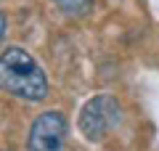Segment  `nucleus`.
I'll return each instance as SVG.
<instances>
[{
	"instance_id": "f257e3e1",
	"label": "nucleus",
	"mask_w": 159,
	"mask_h": 151,
	"mask_svg": "<svg viewBox=\"0 0 159 151\" xmlns=\"http://www.w3.org/2000/svg\"><path fill=\"white\" fill-rule=\"evenodd\" d=\"M0 77L8 95L27 103H40L48 95V77L37 61L19 45H8L0 58Z\"/></svg>"
},
{
	"instance_id": "f03ea898",
	"label": "nucleus",
	"mask_w": 159,
	"mask_h": 151,
	"mask_svg": "<svg viewBox=\"0 0 159 151\" xmlns=\"http://www.w3.org/2000/svg\"><path fill=\"white\" fill-rule=\"evenodd\" d=\"M119 122H122V106L111 95H96L80 109L77 127L85 135V140L96 143V140H103L114 127H119Z\"/></svg>"
},
{
	"instance_id": "7ed1b4c3",
	"label": "nucleus",
	"mask_w": 159,
	"mask_h": 151,
	"mask_svg": "<svg viewBox=\"0 0 159 151\" xmlns=\"http://www.w3.org/2000/svg\"><path fill=\"white\" fill-rule=\"evenodd\" d=\"M66 140V117L61 112H43L27 135V151H61Z\"/></svg>"
},
{
	"instance_id": "20e7f679",
	"label": "nucleus",
	"mask_w": 159,
	"mask_h": 151,
	"mask_svg": "<svg viewBox=\"0 0 159 151\" xmlns=\"http://www.w3.org/2000/svg\"><path fill=\"white\" fill-rule=\"evenodd\" d=\"M56 6L61 8L66 16H82L90 8V0H56Z\"/></svg>"
},
{
	"instance_id": "39448f33",
	"label": "nucleus",
	"mask_w": 159,
	"mask_h": 151,
	"mask_svg": "<svg viewBox=\"0 0 159 151\" xmlns=\"http://www.w3.org/2000/svg\"><path fill=\"white\" fill-rule=\"evenodd\" d=\"M6 151H8V149H6Z\"/></svg>"
}]
</instances>
